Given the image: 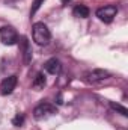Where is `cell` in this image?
Segmentation results:
<instances>
[{
  "label": "cell",
  "instance_id": "cell-1",
  "mask_svg": "<svg viewBox=\"0 0 128 130\" xmlns=\"http://www.w3.org/2000/svg\"><path fill=\"white\" fill-rule=\"evenodd\" d=\"M32 36L33 41L38 45H47L51 39V33L50 29L44 24V23H35L32 27Z\"/></svg>",
  "mask_w": 128,
  "mask_h": 130
},
{
  "label": "cell",
  "instance_id": "cell-2",
  "mask_svg": "<svg viewBox=\"0 0 128 130\" xmlns=\"http://www.w3.org/2000/svg\"><path fill=\"white\" fill-rule=\"evenodd\" d=\"M57 112L56 106L50 104V103H39L35 109H33V117L36 120H44V118H48L51 115H54Z\"/></svg>",
  "mask_w": 128,
  "mask_h": 130
},
{
  "label": "cell",
  "instance_id": "cell-3",
  "mask_svg": "<svg viewBox=\"0 0 128 130\" xmlns=\"http://www.w3.org/2000/svg\"><path fill=\"white\" fill-rule=\"evenodd\" d=\"M0 39L5 45H14L18 41V33L11 26H3L0 29Z\"/></svg>",
  "mask_w": 128,
  "mask_h": 130
},
{
  "label": "cell",
  "instance_id": "cell-4",
  "mask_svg": "<svg viewBox=\"0 0 128 130\" xmlns=\"http://www.w3.org/2000/svg\"><path fill=\"white\" fill-rule=\"evenodd\" d=\"M109 77H110V73L105 71V70H101V68L89 70V71L84 73V80L89 82V83H98V82H102Z\"/></svg>",
  "mask_w": 128,
  "mask_h": 130
},
{
  "label": "cell",
  "instance_id": "cell-5",
  "mask_svg": "<svg viewBox=\"0 0 128 130\" xmlns=\"http://www.w3.org/2000/svg\"><path fill=\"white\" fill-rule=\"evenodd\" d=\"M116 14H118V8L115 5H107L96 11V17L104 23H112L113 18L116 17Z\"/></svg>",
  "mask_w": 128,
  "mask_h": 130
},
{
  "label": "cell",
  "instance_id": "cell-6",
  "mask_svg": "<svg viewBox=\"0 0 128 130\" xmlns=\"http://www.w3.org/2000/svg\"><path fill=\"white\" fill-rule=\"evenodd\" d=\"M17 83H18L17 76H9V77L3 79L2 83H0V92H2L3 95H9V94H12L14 89L17 88Z\"/></svg>",
  "mask_w": 128,
  "mask_h": 130
},
{
  "label": "cell",
  "instance_id": "cell-7",
  "mask_svg": "<svg viewBox=\"0 0 128 130\" xmlns=\"http://www.w3.org/2000/svg\"><path fill=\"white\" fill-rule=\"evenodd\" d=\"M18 41H20V52L23 53L24 64H30V61H32V45H30L29 39L26 36H21Z\"/></svg>",
  "mask_w": 128,
  "mask_h": 130
},
{
  "label": "cell",
  "instance_id": "cell-8",
  "mask_svg": "<svg viewBox=\"0 0 128 130\" xmlns=\"http://www.w3.org/2000/svg\"><path fill=\"white\" fill-rule=\"evenodd\" d=\"M44 68H45V71H47V73H50V74L56 76V74H59V73H60V70H62V64H60V61H59V59L51 58V59H48V61L45 62Z\"/></svg>",
  "mask_w": 128,
  "mask_h": 130
},
{
  "label": "cell",
  "instance_id": "cell-9",
  "mask_svg": "<svg viewBox=\"0 0 128 130\" xmlns=\"http://www.w3.org/2000/svg\"><path fill=\"white\" fill-rule=\"evenodd\" d=\"M72 14L77 18H86V17H89V8L84 5H75L72 9Z\"/></svg>",
  "mask_w": 128,
  "mask_h": 130
},
{
  "label": "cell",
  "instance_id": "cell-10",
  "mask_svg": "<svg viewBox=\"0 0 128 130\" xmlns=\"http://www.w3.org/2000/svg\"><path fill=\"white\" fill-rule=\"evenodd\" d=\"M45 85H47L45 76H44L42 73H38V74H36V77L33 79V82H32L33 89H36V91H41V89H44V86H45Z\"/></svg>",
  "mask_w": 128,
  "mask_h": 130
},
{
  "label": "cell",
  "instance_id": "cell-11",
  "mask_svg": "<svg viewBox=\"0 0 128 130\" xmlns=\"http://www.w3.org/2000/svg\"><path fill=\"white\" fill-rule=\"evenodd\" d=\"M110 107L113 109V110H116V112H119L122 117H127L128 115V110H127V107H124L122 104H119V103H110Z\"/></svg>",
  "mask_w": 128,
  "mask_h": 130
},
{
  "label": "cell",
  "instance_id": "cell-12",
  "mask_svg": "<svg viewBox=\"0 0 128 130\" xmlns=\"http://www.w3.org/2000/svg\"><path fill=\"white\" fill-rule=\"evenodd\" d=\"M44 3V0H33L32 3V9H30V15H35L36 14V11L41 8V5Z\"/></svg>",
  "mask_w": 128,
  "mask_h": 130
},
{
  "label": "cell",
  "instance_id": "cell-13",
  "mask_svg": "<svg viewBox=\"0 0 128 130\" xmlns=\"http://www.w3.org/2000/svg\"><path fill=\"white\" fill-rule=\"evenodd\" d=\"M23 123H24V115H20V113H17V115H15V118L12 120V124H14V126H17V127L23 126Z\"/></svg>",
  "mask_w": 128,
  "mask_h": 130
},
{
  "label": "cell",
  "instance_id": "cell-14",
  "mask_svg": "<svg viewBox=\"0 0 128 130\" xmlns=\"http://www.w3.org/2000/svg\"><path fill=\"white\" fill-rule=\"evenodd\" d=\"M69 2H71V0H62V5H68Z\"/></svg>",
  "mask_w": 128,
  "mask_h": 130
}]
</instances>
